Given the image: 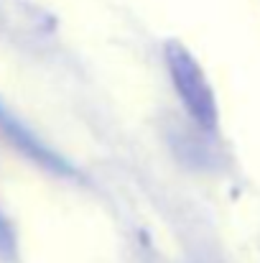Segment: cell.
I'll return each mask as SVG.
<instances>
[{"label": "cell", "instance_id": "cell-1", "mask_svg": "<svg viewBox=\"0 0 260 263\" xmlns=\"http://www.w3.org/2000/svg\"><path fill=\"white\" fill-rule=\"evenodd\" d=\"M164 62L166 72L173 85V92L189 118L196 123V128L207 133H217L219 128V105L217 95L207 80V72L196 62V57L181 44V41H166L164 44Z\"/></svg>", "mask_w": 260, "mask_h": 263}]
</instances>
